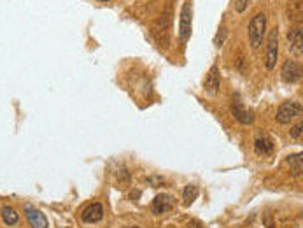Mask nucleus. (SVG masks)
<instances>
[{
  "mask_svg": "<svg viewBox=\"0 0 303 228\" xmlns=\"http://www.w3.org/2000/svg\"><path fill=\"white\" fill-rule=\"evenodd\" d=\"M265 30H266V16L263 13L256 14L249 23V42L254 49H258L263 44Z\"/></svg>",
  "mask_w": 303,
  "mask_h": 228,
  "instance_id": "nucleus-1",
  "label": "nucleus"
},
{
  "mask_svg": "<svg viewBox=\"0 0 303 228\" xmlns=\"http://www.w3.org/2000/svg\"><path fill=\"white\" fill-rule=\"evenodd\" d=\"M300 114H301V104L294 102V100H287V102H284L277 109L275 118H277L279 123L286 125V123H291L294 118H296V116H300Z\"/></svg>",
  "mask_w": 303,
  "mask_h": 228,
  "instance_id": "nucleus-2",
  "label": "nucleus"
},
{
  "mask_svg": "<svg viewBox=\"0 0 303 228\" xmlns=\"http://www.w3.org/2000/svg\"><path fill=\"white\" fill-rule=\"evenodd\" d=\"M170 25H172V4H166L165 11H163V14L156 23V30H154V36H156L158 41L163 42V46L166 44V39H169L166 36H169Z\"/></svg>",
  "mask_w": 303,
  "mask_h": 228,
  "instance_id": "nucleus-3",
  "label": "nucleus"
},
{
  "mask_svg": "<svg viewBox=\"0 0 303 228\" xmlns=\"http://www.w3.org/2000/svg\"><path fill=\"white\" fill-rule=\"evenodd\" d=\"M191 23H193V4L191 0H186L181 13V42H186L191 36Z\"/></svg>",
  "mask_w": 303,
  "mask_h": 228,
  "instance_id": "nucleus-4",
  "label": "nucleus"
},
{
  "mask_svg": "<svg viewBox=\"0 0 303 228\" xmlns=\"http://www.w3.org/2000/svg\"><path fill=\"white\" fill-rule=\"evenodd\" d=\"M277 58H279V32H277V28H274L270 32V37H268V48H266L265 65H266L268 71H272V69L275 67Z\"/></svg>",
  "mask_w": 303,
  "mask_h": 228,
  "instance_id": "nucleus-5",
  "label": "nucleus"
},
{
  "mask_svg": "<svg viewBox=\"0 0 303 228\" xmlns=\"http://www.w3.org/2000/svg\"><path fill=\"white\" fill-rule=\"evenodd\" d=\"M281 77H282V81H284V83H289V84L298 83V81L301 79L300 63H296V61H293V60H286L284 65H282Z\"/></svg>",
  "mask_w": 303,
  "mask_h": 228,
  "instance_id": "nucleus-6",
  "label": "nucleus"
},
{
  "mask_svg": "<svg viewBox=\"0 0 303 228\" xmlns=\"http://www.w3.org/2000/svg\"><path fill=\"white\" fill-rule=\"evenodd\" d=\"M81 219H83V223H88V225L102 221L104 219V206L100 202L89 204V206L84 207L83 212H81Z\"/></svg>",
  "mask_w": 303,
  "mask_h": 228,
  "instance_id": "nucleus-7",
  "label": "nucleus"
},
{
  "mask_svg": "<svg viewBox=\"0 0 303 228\" xmlns=\"http://www.w3.org/2000/svg\"><path fill=\"white\" fill-rule=\"evenodd\" d=\"M287 44H289V49L293 55L301 56L303 51V34L300 26H294L287 32Z\"/></svg>",
  "mask_w": 303,
  "mask_h": 228,
  "instance_id": "nucleus-8",
  "label": "nucleus"
},
{
  "mask_svg": "<svg viewBox=\"0 0 303 228\" xmlns=\"http://www.w3.org/2000/svg\"><path fill=\"white\" fill-rule=\"evenodd\" d=\"M25 216L32 228H48V219H46L44 212L36 209L33 206H25Z\"/></svg>",
  "mask_w": 303,
  "mask_h": 228,
  "instance_id": "nucleus-9",
  "label": "nucleus"
},
{
  "mask_svg": "<svg viewBox=\"0 0 303 228\" xmlns=\"http://www.w3.org/2000/svg\"><path fill=\"white\" fill-rule=\"evenodd\" d=\"M231 113L235 116V119H239V121L244 123V125H251V123L254 121V113H252L251 109H247V107L244 106L242 102H239V100L233 102Z\"/></svg>",
  "mask_w": 303,
  "mask_h": 228,
  "instance_id": "nucleus-10",
  "label": "nucleus"
},
{
  "mask_svg": "<svg viewBox=\"0 0 303 228\" xmlns=\"http://www.w3.org/2000/svg\"><path fill=\"white\" fill-rule=\"evenodd\" d=\"M174 207V197L169 193H161L153 200V212L154 214H165Z\"/></svg>",
  "mask_w": 303,
  "mask_h": 228,
  "instance_id": "nucleus-11",
  "label": "nucleus"
},
{
  "mask_svg": "<svg viewBox=\"0 0 303 228\" xmlns=\"http://www.w3.org/2000/svg\"><path fill=\"white\" fill-rule=\"evenodd\" d=\"M219 84H221V79H219L217 67H212L211 71H209L207 77H205V81H204V88L209 95H214L216 91L219 90Z\"/></svg>",
  "mask_w": 303,
  "mask_h": 228,
  "instance_id": "nucleus-12",
  "label": "nucleus"
},
{
  "mask_svg": "<svg viewBox=\"0 0 303 228\" xmlns=\"http://www.w3.org/2000/svg\"><path fill=\"white\" fill-rule=\"evenodd\" d=\"M254 151L259 154V156H268L272 151H274V142L268 137H259L256 139L254 142Z\"/></svg>",
  "mask_w": 303,
  "mask_h": 228,
  "instance_id": "nucleus-13",
  "label": "nucleus"
},
{
  "mask_svg": "<svg viewBox=\"0 0 303 228\" xmlns=\"http://www.w3.org/2000/svg\"><path fill=\"white\" fill-rule=\"evenodd\" d=\"M287 165H289V171H291L293 176H301L303 154L298 153V154H291V156H287Z\"/></svg>",
  "mask_w": 303,
  "mask_h": 228,
  "instance_id": "nucleus-14",
  "label": "nucleus"
},
{
  "mask_svg": "<svg viewBox=\"0 0 303 228\" xmlns=\"http://www.w3.org/2000/svg\"><path fill=\"white\" fill-rule=\"evenodd\" d=\"M198 190L196 184H188V186H184V190H182V202H184V206H191L193 202L198 199Z\"/></svg>",
  "mask_w": 303,
  "mask_h": 228,
  "instance_id": "nucleus-15",
  "label": "nucleus"
},
{
  "mask_svg": "<svg viewBox=\"0 0 303 228\" xmlns=\"http://www.w3.org/2000/svg\"><path fill=\"white\" fill-rule=\"evenodd\" d=\"M0 212H2V219L7 226H14L19 221V216H18L16 209H13L11 206H4Z\"/></svg>",
  "mask_w": 303,
  "mask_h": 228,
  "instance_id": "nucleus-16",
  "label": "nucleus"
},
{
  "mask_svg": "<svg viewBox=\"0 0 303 228\" xmlns=\"http://www.w3.org/2000/svg\"><path fill=\"white\" fill-rule=\"evenodd\" d=\"M289 18L301 19V2L300 0H293V2L289 4Z\"/></svg>",
  "mask_w": 303,
  "mask_h": 228,
  "instance_id": "nucleus-17",
  "label": "nucleus"
},
{
  "mask_svg": "<svg viewBox=\"0 0 303 228\" xmlns=\"http://www.w3.org/2000/svg\"><path fill=\"white\" fill-rule=\"evenodd\" d=\"M226 37H228V28L224 25H221L219 30H217V36L214 37V44L217 46V48H221L223 42L226 41Z\"/></svg>",
  "mask_w": 303,
  "mask_h": 228,
  "instance_id": "nucleus-18",
  "label": "nucleus"
},
{
  "mask_svg": "<svg viewBox=\"0 0 303 228\" xmlns=\"http://www.w3.org/2000/svg\"><path fill=\"white\" fill-rule=\"evenodd\" d=\"M116 177H118V181L121 184L130 183V172L126 171V167H119L118 171H116Z\"/></svg>",
  "mask_w": 303,
  "mask_h": 228,
  "instance_id": "nucleus-19",
  "label": "nucleus"
},
{
  "mask_svg": "<svg viewBox=\"0 0 303 228\" xmlns=\"http://www.w3.org/2000/svg\"><path fill=\"white\" fill-rule=\"evenodd\" d=\"M301 128H303V123H301V119L296 123V125L291 128V137L293 139H300L301 137Z\"/></svg>",
  "mask_w": 303,
  "mask_h": 228,
  "instance_id": "nucleus-20",
  "label": "nucleus"
},
{
  "mask_svg": "<svg viewBox=\"0 0 303 228\" xmlns=\"http://www.w3.org/2000/svg\"><path fill=\"white\" fill-rule=\"evenodd\" d=\"M251 0H235V9L239 11V13H244V11L247 9V6H249Z\"/></svg>",
  "mask_w": 303,
  "mask_h": 228,
  "instance_id": "nucleus-21",
  "label": "nucleus"
},
{
  "mask_svg": "<svg viewBox=\"0 0 303 228\" xmlns=\"http://www.w3.org/2000/svg\"><path fill=\"white\" fill-rule=\"evenodd\" d=\"M188 228H201V223H198V221H191L189 223V226Z\"/></svg>",
  "mask_w": 303,
  "mask_h": 228,
  "instance_id": "nucleus-22",
  "label": "nucleus"
},
{
  "mask_svg": "<svg viewBox=\"0 0 303 228\" xmlns=\"http://www.w3.org/2000/svg\"><path fill=\"white\" fill-rule=\"evenodd\" d=\"M100 2H109V0H100Z\"/></svg>",
  "mask_w": 303,
  "mask_h": 228,
  "instance_id": "nucleus-23",
  "label": "nucleus"
},
{
  "mask_svg": "<svg viewBox=\"0 0 303 228\" xmlns=\"http://www.w3.org/2000/svg\"><path fill=\"white\" fill-rule=\"evenodd\" d=\"M128 228H139V226H128Z\"/></svg>",
  "mask_w": 303,
  "mask_h": 228,
  "instance_id": "nucleus-24",
  "label": "nucleus"
}]
</instances>
